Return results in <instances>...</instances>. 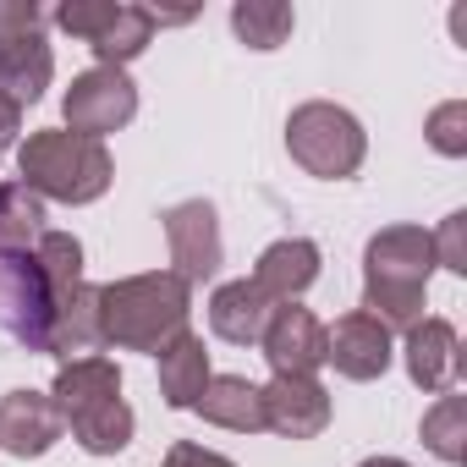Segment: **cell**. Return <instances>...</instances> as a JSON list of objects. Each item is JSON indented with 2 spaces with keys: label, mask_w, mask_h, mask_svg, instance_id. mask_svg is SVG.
Returning a JSON list of instances; mask_svg holds the SVG:
<instances>
[{
  "label": "cell",
  "mask_w": 467,
  "mask_h": 467,
  "mask_svg": "<svg viewBox=\"0 0 467 467\" xmlns=\"http://www.w3.org/2000/svg\"><path fill=\"white\" fill-rule=\"evenodd\" d=\"M209 347H203V336H192V330H182L165 352H160V396H165V407H176V412H192L198 407V396H203V385H209Z\"/></svg>",
  "instance_id": "18"
},
{
  "label": "cell",
  "mask_w": 467,
  "mask_h": 467,
  "mask_svg": "<svg viewBox=\"0 0 467 467\" xmlns=\"http://www.w3.org/2000/svg\"><path fill=\"white\" fill-rule=\"evenodd\" d=\"M401 363H407V379L429 396H445L456 379H462V336L451 319H418L412 330H401Z\"/></svg>",
  "instance_id": "13"
},
{
  "label": "cell",
  "mask_w": 467,
  "mask_h": 467,
  "mask_svg": "<svg viewBox=\"0 0 467 467\" xmlns=\"http://www.w3.org/2000/svg\"><path fill=\"white\" fill-rule=\"evenodd\" d=\"M358 467H412V462H401V456H368V462H358Z\"/></svg>",
  "instance_id": "29"
},
{
  "label": "cell",
  "mask_w": 467,
  "mask_h": 467,
  "mask_svg": "<svg viewBox=\"0 0 467 467\" xmlns=\"http://www.w3.org/2000/svg\"><path fill=\"white\" fill-rule=\"evenodd\" d=\"M160 467H237V462L220 456V451H209V445H198V440H176Z\"/></svg>",
  "instance_id": "27"
},
{
  "label": "cell",
  "mask_w": 467,
  "mask_h": 467,
  "mask_svg": "<svg viewBox=\"0 0 467 467\" xmlns=\"http://www.w3.org/2000/svg\"><path fill=\"white\" fill-rule=\"evenodd\" d=\"M275 308L281 303H270L254 281H225L209 297V330L220 341H231V347H259V336H265V325H270Z\"/></svg>",
  "instance_id": "16"
},
{
  "label": "cell",
  "mask_w": 467,
  "mask_h": 467,
  "mask_svg": "<svg viewBox=\"0 0 467 467\" xmlns=\"http://www.w3.org/2000/svg\"><path fill=\"white\" fill-rule=\"evenodd\" d=\"M429 237H434V259H440V270L467 275V209L445 214L440 231H429Z\"/></svg>",
  "instance_id": "26"
},
{
  "label": "cell",
  "mask_w": 467,
  "mask_h": 467,
  "mask_svg": "<svg viewBox=\"0 0 467 467\" xmlns=\"http://www.w3.org/2000/svg\"><path fill=\"white\" fill-rule=\"evenodd\" d=\"M418 434H423V445H429V451H434L445 467H456V462L467 456V401H462L456 390L434 396V407L423 412Z\"/></svg>",
  "instance_id": "23"
},
{
  "label": "cell",
  "mask_w": 467,
  "mask_h": 467,
  "mask_svg": "<svg viewBox=\"0 0 467 467\" xmlns=\"http://www.w3.org/2000/svg\"><path fill=\"white\" fill-rule=\"evenodd\" d=\"M286 154L319 182H347L368 160V132L347 105L308 99V105H297L286 116Z\"/></svg>",
  "instance_id": "4"
},
{
  "label": "cell",
  "mask_w": 467,
  "mask_h": 467,
  "mask_svg": "<svg viewBox=\"0 0 467 467\" xmlns=\"http://www.w3.org/2000/svg\"><path fill=\"white\" fill-rule=\"evenodd\" d=\"M259 407H265V429L281 440H314L336 418L330 390L319 379H286V374H270V385H259Z\"/></svg>",
  "instance_id": "11"
},
{
  "label": "cell",
  "mask_w": 467,
  "mask_h": 467,
  "mask_svg": "<svg viewBox=\"0 0 467 467\" xmlns=\"http://www.w3.org/2000/svg\"><path fill=\"white\" fill-rule=\"evenodd\" d=\"M17 182L50 203H94L116 182V160L99 138L67 132V127H39L17 143Z\"/></svg>",
  "instance_id": "3"
},
{
  "label": "cell",
  "mask_w": 467,
  "mask_h": 467,
  "mask_svg": "<svg viewBox=\"0 0 467 467\" xmlns=\"http://www.w3.org/2000/svg\"><path fill=\"white\" fill-rule=\"evenodd\" d=\"M440 270L434 237L423 225H385L363 248V314L385 330H412L429 319V275Z\"/></svg>",
  "instance_id": "1"
},
{
  "label": "cell",
  "mask_w": 467,
  "mask_h": 467,
  "mask_svg": "<svg viewBox=\"0 0 467 467\" xmlns=\"http://www.w3.org/2000/svg\"><path fill=\"white\" fill-rule=\"evenodd\" d=\"M50 396H56L61 418H78V412L105 407V401H116V396H121V368H116L110 358H72V363H61V368H56Z\"/></svg>",
  "instance_id": "19"
},
{
  "label": "cell",
  "mask_w": 467,
  "mask_h": 467,
  "mask_svg": "<svg viewBox=\"0 0 467 467\" xmlns=\"http://www.w3.org/2000/svg\"><path fill=\"white\" fill-rule=\"evenodd\" d=\"M61 434H67V418H61L56 396H45V390H6L0 396V451L6 456L34 462Z\"/></svg>",
  "instance_id": "12"
},
{
  "label": "cell",
  "mask_w": 467,
  "mask_h": 467,
  "mask_svg": "<svg viewBox=\"0 0 467 467\" xmlns=\"http://www.w3.org/2000/svg\"><path fill=\"white\" fill-rule=\"evenodd\" d=\"M28 259H34V270L45 275L50 292H72L83 281V243L72 237V231H45Z\"/></svg>",
  "instance_id": "24"
},
{
  "label": "cell",
  "mask_w": 467,
  "mask_h": 467,
  "mask_svg": "<svg viewBox=\"0 0 467 467\" xmlns=\"http://www.w3.org/2000/svg\"><path fill=\"white\" fill-rule=\"evenodd\" d=\"M99 347H105V330H99V286L83 281V286H72V292L56 297L50 330H45V358L72 363V358H99Z\"/></svg>",
  "instance_id": "14"
},
{
  "label": "cell",
  "mask_w": 467,
  "mask_h": 467,
  "mask_svg": "<svg viewBox=\"0 0 467 467\" xmlns=\"http://www.w3.org/2000/svg\"><path fill=\"white\" fill-rule=\"evenodd\" d=\"M390 358H396L390 330H385L374 314H363V308L341 314V319L325 330V363H330L341 379L368 385V379H379V374L390 368Z\"/></svg>",
  "instance_id": "10"
},
{
  "label": "cell",
  "mask_w": 467,
  "mask_h": 467,
  "mask_svg": "<svg viewBox=\"0 0 467 467\" xmlns=\"http://www.w3.org/2000/svg\"><path fill=\"white\" fill-rule=\"evenodd\" d=\"M423 138H429L434 154L462 160V154H467V99H445V105H434L429 121H423Z\"/></svg>",
  "instance_id": "25"
},
{
  "label": "cell",
  "mask_w": 467,
  "mask_h": 467,
  "mask_svg": "<svg viewBox=\"0 0 467 467\" xmlns=\"http://www.w3.org/2000/svg\"><path fill=\"white\" fill-rule=\"evenodd\" d=\"M17 138H23V110L12 99H0V154L17 149Z\"/></svg>",
  "instance_id": "28"
},
{
  "label": "cell",
  "mask_w": 467,
  "mask_h": 467,
  "mask_svg": "<svg viewBox=\"0 0 467 467\" xmlns=\"http://www.w3.org/2000/svg\"><path fill=\"white\" fill-rule=\"evenodd\" d=\"M203 423L225 429V434H259L265 429V407H259V385L243 379V374H209L198 407H192Z\"/></svg>",
  "instance_id": "17"
},
{
  "label": "cell",
  "mask_w": 467,
  "mask_h": 467,
  "mask_svg": "<svg viewBox=\"0 0 467 467\" xmlns=\"http://www.w3.org/2000/svg\"><path fill=\"white\" fill-rule=\"evenodd\" d=\"M259 352L270 363V374L286 379H319L325 368V319L303 303H281L259 336Z\"/></svg>",
  "instance_id": "9"
},
{
  "label": "cell",
  "mask_w": 467,
  "mask_h": 467,
  "mask_svg": "<svg viewBox=\"0 0 467 467\" xmlns=\"http://www.w3.org/2000/svg\"><path fill=\"white\" fill-rule=\"evenodd\" d=\"M292 28H297V12L286 0H237V6H231V34L259 56L281 50L292 39Z\"/></svg>",
  "instance_id": "22"
},
{
  "label": "cell",
  "mask_w": 467,
  "mask_h": 467,
  "mask_svg": "<svg viewBox=\"0 0 467 467\" xmlns=\"http://www.w3.org/2000/svg\"><path fill=\"white\" fill-rule=\"evenodd\" d=\"M165 248H171V270L187 281V286H203L220 275L225 265V237H220V214L209 198H182L171 203L165 214Z\"/></svg>",
  "instance_id": "8"
},
{
  "label": "cell",
  "mask_w": 467,
  "mask_h": 467,
  "mask_svg": "<svg viewBox=\"0 0 467 467\" xmlns=\"http://www.w3.org/2000/svg\"><path fill=\"white\" fill-rule=\"evenodd\" d=\"M192 314V286L176 270H143L99 286V330L116 352H165Z\"/></svg>",
  "instance_id": "2"
},
{
  "label": "cell",
  "mask_w": 467,
  "mask_h": 467,
  "mask_svg": "<svg viewBox=\"0 0 467 467\" xmlns=\"http://www.w3.org/2000/svg\"><path fill=\"white\" fill-rule=\"evenodd\" d=\"M45 12L34 0H0V99L17 110L39 105L56 78V50L45 39Z\"/></svg>",
  "instance_id": "6"
},
{
  "label": "cell",
  "mask_w": 467,
  "mask_h": 467,
  "mask_svg": "<svg viewBox=\"0 0 467 467\" xmlns=\"http://www.w3.org/2000/svg\"><path fill=\"white\" fill-rule=\"evenodd\" d=\"M61 116H67V132H83V138L105 143L110 132H121L138 116V83L121 67H88L61 94Z\"/></svg>",
  "instance_id": "7"
},
{
  "label": "cell",
  "mask_w": 467,
  "mask_h": 467,
  "mask_svg": "<svg viewBox=\"0 0 467 467\" xmlns=\"http://www.w3.org/2000/svg\"><path fill=\"white\" fill-rule=\"evenodd\" d=\"M45 198L23 182H0V259H23L45 237Z\"/></svg>",
  "instance_id": "20"
},
{
  "label": "cell",
  "mask_w": 467,
  "mask_h": 467,
  "mask_svg": "<svg viewBox=\"0 0 467 467\" xmlns=\"http://www.w3.org/2000/svg\"><path fill=\"white\" fill-rule=\"evenodd\" d=\"M319 265H325L319 243H308V237H281V243H270V248L259 254V265H254L248 281H254L270 303H297V297L319 281Z\"/></svg>",
  "instance_id": "15"
},
{
  "label": "cell",
  "mask_w": 467,
  "mask_h": 467,
  "mask_svg": "<svg viewBox=\"0 0 467 467\" xmlns=\"http://www.w3.org/2000/svg\"><path fill=\"white\" fill-rule=\"evenodd\" d=\"M50 23L72 39H83L94 50V67H121L138 61L154 45V12L132 6V0H67V6L50 12Z\"/></svg>",
  "instance_id": "5"
},
{
  "label": "cell",
  "mask_w": 467,
  "mask_h": 467,
  "mask_svg": "<svg viewBox=\"0 0 467 467\" xmlns=\"http://www.w3.org/2000/svg\"><path fill=\"white\" fill-rule=\"evenodd\" d=\"M67 429H72V440H78L88 456H121V451L132 445L138 418H132L127 396H116V401H105V407H88V412L67 418Z\"/></svg>",
  "instance_id": "21"
}]
</instances>
